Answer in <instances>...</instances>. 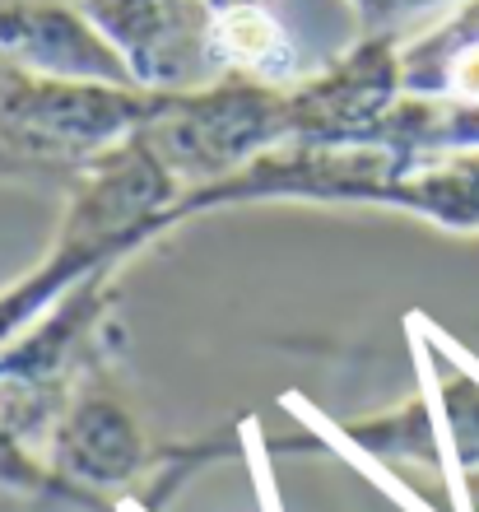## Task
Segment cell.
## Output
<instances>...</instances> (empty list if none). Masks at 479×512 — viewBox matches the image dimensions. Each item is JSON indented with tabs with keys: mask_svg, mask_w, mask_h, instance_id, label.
Instances as JSON below:
<instances>
[{
	"mask_svg": "<svg viewBox=\"0 0 479 512\" xmlns=\"http://www.w3.org/2000/svg\"><path fill=\"white\" fill-rule=\"evenodd\" d=\"M433 401H438V419L447 433V452H452L456 471L479 466V378L466 368H442Z\"/></svg>",
	"mask_w": 479,
	"mask_h": 512,
	"instance_id": "obj_12",
	"label": "cell"
},
{
	"mask_svg": "<svg viewBox=\"0 0 479 512\" xmlns=\"http://www.w3.org/2000/svg\"><path fill=\"white\" fill-rule=\"evenodd\" d=\"M340 438L368 452L373 461L386 466H419V471L442 475L447 471V433L438 419V401L433 396H410L386 415H363L340 424Z\"/></svg>",
	"mask_w": 479,
	"mask_h": 512,
	"instance_id": "obj_11",
	"label": "cell"
},
{
	"mask_svg": "<svg viewBox=\"0 0 479 512\" xmlns=\"http://www.w3.org/2000/svg\"><path fill=\"white\" fill-rule=\"evenodd\" d=\"M349 5H354L359 38H363V33H396V24L414 19L419 10H433V5H456V0H349Z\"/></svg>",
	"mask_w": 479,
	"mask_h": 512,
	"instance_id": "obj_13",
	"label": "cell"
},
{
	"mask_svg": "<svg viewBox=\"0 0 479 512\" xmlns=\"http://www.w3.org/2000/svg\"><path fill=\"white\" fill-rule=\"evenodd\" d=\"M42 457L52 461V471L66 475L70 485L107 499V494L140 485L159 452L149 447L131 405H121L103 387H84L75 391V401L52 424Z\"/></svg>",
	"mask_w": 479,
	"mask_h": 512,
	"instance_id": "obj_6",
	"label": "cell"
},
{
	"mask_svg": "<svg viewBox=\"0 0 479 512\" xmlns=\"http://www.w3.org/2000/svg\"><path fill=\"white\" fill-rule=\"evenodd\" d=\"M121 266H107L75 284L52 312L19 331L10 345H0V433L19 443H47L52 424L61 419L80 378L94 373L107 350L112 326V275Z\"/></svg>",
	"mask_w": 479,
	"mask_h": 512,
	"instance_id": "obj_2",
	"label": "cell"
},
{
	"mask_svg": "<svg viewBox=\"0 0 479 512\" xmlns=\"http://www.w3.org/2000/svg\"><path fill=\"white\" fill-rule=\"evenodd\" d=\"M289 84L210 75L187 89H159V108L140 140L159 154L182 187H210L238 173L247 159L289 140L284 112Z\"/></svg>",
	"mask_w": 479,
	"mask_h": 512,
	"instance_id": "obj_3",
	"label": "cell"
},
{
	"mask_svg": "<svg viewBox=\"0 0 479 512\" xmlns=\"http://www.w3.org/2000/svg\"><path fill=\"white\" fill-rule=\"evenodd\" d=\"M400 84L414 98L479 103V0H456V10L400 47Z\"/></svg>",
	"mask_w": 479,
	"mask_h": 512,
	"instance_id": "obj_9",
	"label": "cell"
},
{
	"mask_svg": "<svg viewBox=\"0 0 479 512\" xmlns=\"http://www.w3.org/2000/svg\"><path fill=\"white\" fill-rule=\"evenodd\" d=\"M0 66L56 80L140 84L126 56L89 19L80 0H5L0 5Z\"/></svg>",
	"mask_w": 479,
	"mask_h": 512,
	"instance_id": "obj_5",
	"label": "cell"
},
{
	"mask_svg": "<svg viewBox=\"0 0 479 512\" xmlns=\"http://www.w3.org/2000/svg\"><path fill=\"white\" fill-rule=\"evenodd\" d=\"M0 177H38V173H33L19 154H10V149L0 145Z\"/></svg>",
	"mask_w": 479,
	"mask_h": 512,
	"instance_id": "obj_15",
	"label": "cell"
},
{
	"mask_svg": "<svg viewBox=\"0 0 479 512\" xmlns=\"http://www.w3.org/2000/svg\"><path fill=\"white\" fill-rule=\"evenodd\" d=\"M405 98L396 33H363L331 70L284 89L289 140H368Z\"/></svg>",
	"mask_w": 479,
	"mask_h": 512,
	"instance_id": "obj_4",
	"label": "cell"
},
{
	"mask_svg": "<svg viewBox=\"0 0 479 512\" xmlns=\"http://www.w3.org/2000/svg\"><path fill=\"white\" fill-rule=\"evenodd\" d=\"M205 5V14H214V10H233V5H256V0H200Z\"/></svg>",
	"mask_w": 479,
	"mask_h": 512,
	"instance_id": "obj_16",
	"label": "cell"
},
{
	"mask_svg": "<svg viewBox=\"0 0 479 512\" xmlns=\"http://www.w3.org/2000/svg\"><path fill=\"white\" fill-rule=\"evenodd\" d=\"M159 89L56 80L0 66V145L38 177H75L107 149L145 131Z\"/></svg>",
	"mask_w": 479,
	"mask_h": 512,
	"instance_id": "obj_1",
	"label": "cell"
},
{
	"mask_svg": "<svg viewBox=\"0 0 479 512\" xmlns=\"http://www.w3.org/2000/svg\"><path fill=\"white\" fill-rule=\"evenodd\" d=\"M200 52L210 75H238L261 84H298L303 80V56L289 28L270 14L266 0L233 5V10L205 14Z\"/></svg>",
	"mask_w": 479,
	"mask_h": 512,
	"instance_id": "obj_8",
	"label": "cell"
},
{
	"mask_svg": "<svg viewBox=\"0 0 479 512\" xmlns=\"http://www.w3.org/2000/svg\"><path fill=\"white\" fill-rule=\"evenodd\" d=\"M461 508H466V512H479V466L461 471Z\"/></svg>",
	"mask_w": 479,
	"mask_h": 512,
	"instance_id": "obj_14",
	"label": "cell"
},
{
	"mask_svg": "<svg viewBox=\"0 0 479 512\" xmlns=\"http://www.w3.org/2000/svg\"><path fill=\"white\" fill-rule=\"evenodd\" d=\"M386 210L428 219L452 233H479V149L414 163L382 191Z\"/></svg>",
	"mask_w": 479,
	"mask_h": 512,
	"instance_id": "obj_10",
	"label": "cell"
},
{
	"mask_svg": "<svg viewBox=\"0 0 479 512\" xmlns=\"http://www.w3.org/2000/svg\"><path fill=\"white\" fill-rule=\"evenodd\" d=\"M145 89H187L210 80L200 33V0H80Z\"/></svg>",
	"mask_w": 479,
	"mask_h": 512,
	"instance_id": "obj_7",
	"label": "cell"
}]
</instances>
